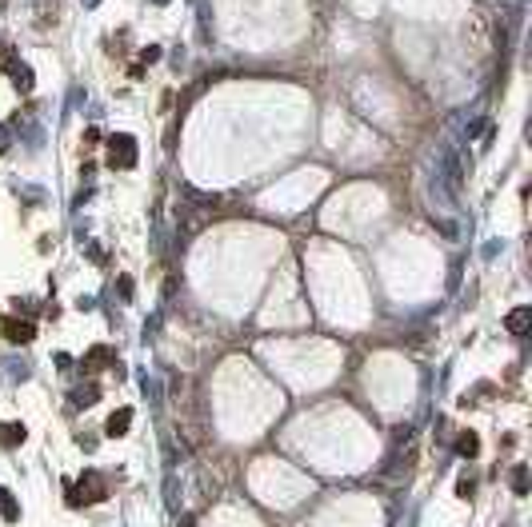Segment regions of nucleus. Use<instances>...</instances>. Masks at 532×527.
<instances>
[{"label":"nucleus","instance_id":"1","mask_svg":"<svg viewBox=\"0 0 532 527\" xmlns=\"http://www.w3.org/2000/svg\"><path fill=\"white\" fill-rule=\"evenodd\" d=\"M108 164L120 168V172L136 168V140H132L129 132H116L113 140H108Z\"/></svg>","mask_w":532,"mask_h":527},{"label":"nucleus","instance_id":"2","mask_svg":"<svg viewBox=\"0 0 532 527\" xmlns=\"http://www.w3.org/2000/svg\"><path fill=\"white\" fill-rule=\"evenodd\" d=\"M76 492H81L84 503H100V499H108V487H104V476L100 471H84L76 479Z\"/></svg>","mask_w":532,"mask_h":527},{"label":"nucleus","instance_id":"3","mask_svg":"<svg viewBox=\"0 0 532 527\" xmlns=\"http://www.w3.org/2000/svg\"><path fill=\"white\" fill-rule=\"evenodd\" d=\"M4 340H13V344H33V340H36L33 319H17V316H8V319H4Z\"/></svg>","mask_w":532,"mask_h":527},{"label":"nucleus","instance_id":"4","mask_svg":"<svg viewBox=\"0 0 532 527\" xmlns=\"http://www.w3.org/2000/svg\"><path fill=\"white\" fill-rule=\"evenodd\" d=\"M4 68H8V76H13V84H17L20 92H33V88H36V76H33V68H29V64H17L13 56H8Z\"/></svg>","mask_w":532,"mask_h":527},{"label":"nucleus","instance_id":"5","mask_svg":"<svg viewBox=\"0 0 532 527\" xmlns=\"http://www.w3.org/2000/svg\"><path fill=\"white\" fill-rule=\"evenodd\" d=\"M481 451V435L476 431H460L456 440H452V455H460V460H472Z\"/></svg>","mask_w":532,"mask_h":527},{"label":"nucleus","instance_id":"6","mask_svg":"<svg viewBox=\"0 0 532 527\" xmlns=\"http://www.w3.org/2000/svg\"><path fill=\"white\" fill-rule=\"evenodd\" d=\"M129 428H132V408H116L113 415H108V424H104V435H129Z\"/></svg>","mask_w":532,"mask_h":527},{"label":"nucleus","instance_id":"7","mask_svg":"<svg viewBox=\"0 0 532 527\" xmlns=\"http://www.w3.org/2000/svg\"><path fill=\"white\" fill-rule=\"evenodd\" d=\"M529 324H532V308H513L508 319H504V328H508L513 335H524L529 332Z\"/></svg>","mask_w":532,"mask_h":527},{"label":"nucleus","instance_id":"8","mask_svg":"<svg viewBox=\"0 0 532 527\" xmlns=\"http://www.w3.org/2000/svg\"><path fill=\"white\" fill-rule=\"evenodd\" d=\"M24 424H0V447H20L24 444Z\"/></svg>","mask_w":532,"mask_h":527},{"label":"nucleus","instance_id":"9","mask_svg":"<svg viewBox=\"0 0 532 527\" xmlns=\"http://www.w3.org/2000/svg\"><path fill=\"white\" fill-rule=\"evenodd\" d=\"M100 399V383H81V387H76V392H72V403H76V408H92V403H97Z\"/></svg>","mask_w":532,"mask_h":527},{"label":"nucleus","instance_id":"10","mask_svg":"<svg viewBox=\"0 0 532 527\" xmlns=\"http://www.w3.org/2000/svg\"><path fill=\"white\" fill-rule=\"evenodd\" d=\"M0 519H8V524H17L20 519V503H17V495L8 492V487H0Z\"/></svg>","mask_w":532,"mask_h":527},{"label":"nucleus","instance_id":"11","mask_svg":"<svg viewBox=\"0 0 532 527\" xmlns=\"http://www.w3.org/2000/svg\"><path fill=\"white\" fill-rule=\"evenodd\" d=\"M513 492L516 495H529V463H516V467H513Z\"/></svg>","mask_w":532,"mask_h":527},{"label":"nucleus","instance_id":"12","mask_svg":"<svg viewBox=\"0 0 532 527\" xmlns=\"http://www.w3.org/2000/svg\"><path fill=\"white\" fill-rule=\"evenodd\" d=\"M116 355H113V348H92L88 351V360H84V367H104V364H113Z\"/></svg>","mask_w":532,"mask_h":527},{"label":"nucleus","instance_id":"13","mask_svg":"<svg viewBox=\"0 0 532 527\" xmlns=\"http://www.w3.org/2000/svg\"><path fill=\"white\" fill-rule=\"evenodd\" d=\"M177 487H180V483H177V476H168V479H164V499H168V508H172V511L180 508V499H177Z\"/></svg>","mask_w":532,"mask_h":527},{"label":"nucleus","instance_id":"14","mask_svg":"<svg viewBox=\"0 0 532 527\" xmlns=\"http://www.w3.org/2000/svg\"><path fill=\"white\" fill-rule=\"evenodd\" d=\"M132 287H136V284H132V276H120V280H116V292H120V300H124V303L132 300Z\"/></svg>","mask_w":532,"mask_h":527},{"label":"nucleus","instance_id":"15","mask_svg":"<svg viewBox=\"0 0 532 527\" xmlns=\"http://www.w3.org/2000/svg\"><path fill=\"white\" fill-rule=\"evenodd\" d=\"M456 495H460V499H472V479H460V483H456Z\"/></svg>","mask_w":532,"mask_h":527},{"label":"nucleus","instance_id":"16","mask_svg":"<svg viewBox=\"0 0 532 527\" xmlns=\"http://www.w3.org/2000/svg\"><path fill=\"white\" fill-rule=\"evenodd\" d=\"M8 144H13V136H8V128L0 124V156H4V152H8Z\"/></svg>","mask_w":532,"mask_h":527},{"label":"nucleus","instance_id":"17","mask_svg":"<svg viewBox=\"0 0 532 527\" xmlns=\"http://www.w3.org/2000/svg\"><path fill=\"white\" fill-rule=\"evenodd\" d=\"M177 527H196V524L188 519V515H180V519H177Z\"/></svg>","mask_w":532,"mask_h":527},{"label":"nucleus","instance_id":"18","mask_svg":"<svg viewBox=\"0 0 532 527\" xmlns=\"http://www.w3.org/2000/svg\"><path fill=\"white\" fill-rule=\"evenodd\" d=\"M84 4H88V8H92V4H97V0H84Z\"/></svg>","mask_w":532,"mask_h":527},{"label":"nucleus","instance_id":"19","mask_svg":"<svg viewBox=\"0 0 532 527\" xmlns=\"http://www.w3.org/2000/svg\"><path fill=\"white\" fill-rule=\"evenodd\" d=\"M156 4H164V0H156Z\"/></svg>","mask_w":532,"mask_h":527}]
</instances>
